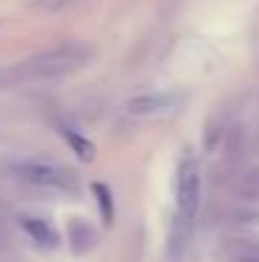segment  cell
Wrapping results in <instances>:
<instances>
[{"label": "cell", "mask_w": 259, "mask_h": 262, "mask_svg": "<svg viewBox=\"0 0 259 262\" xmlns=\"http://www.w3.org/2000/svg\"><path fill=\"white\" fill-rule=\"evenodd\" d=\"M89 56H92V51L86 45H81V42L53 45L42 53L28 56L26 61H17V64L0 70V90L31 84V81H53L61 76H70V73L81 70L89 61Z\"/></svg>", "instance_id": "cell-1"}, {"label": "cell", "mask_w": 259, "mask_h": 262, "mask_svg": "<svg viewBox=\"0 0 259 262\" xmlns=\"http://www.w3.org/2000/svg\"><path fill=\"white\" fill-rule=\"evenodd\" d=\"M14 176L20 182H26L31 187H42V190H76L78 187V179L70 167L59 165V162H51V159H28V162H20L14 165Z\"/></svg>", "instance_id": "cell-2"}, {"label": "cell", "mask_w": 259, "mask_h": 262, "mask_svg": "<svg viewBox=\"0 0 259 262\" xmlns=\"http://www.w3.org/2000/svg\"><path fill=\"white\" fill-rule=\"evenodd\" d=\"M198 209H201V167L195 159L187 157L176 170V212L195 221Z\"/></svg>", "instance_id": "cell-3"}, {"label": "cell", "mask_w": 259, "mask_h": 262, "mask_svg": "<svg viewBox=\"0 0 259 262\" xmlns=\"http://www.w3.org/2000/svg\"><path fill=\"white\" fill-rule=\"evenodd\" d=\"M178 103V95L173 92H143V95L131 98L126 106L134 117H153V115H164Z\"/></svg>", "instance_id": "cell-4"}, {"label": "cell", "mask_w": 259, "mask_h": 262, "mask_svg": "<svg viewBox=\"0 0 259 262\" xmlns=\"http://www.w3.org/2000/svg\"><path fill=\"white\" fill-rule=\"evenodd\" d=\"M20 226L26 229V234L36 243V246H42V248H56L59 246V232L53 229L51 221H45V217L22 215L20 217Z\"/></svg>", "instance_id": "cell-5"}, {"label": "cell", "mask_w": 259, "mask_h": 262, "mask_svg": "<svg viewBox=\"0 0 259 262\" xmlns=\"http://www.w3.org/2000/svg\"><path fill=\"white\" fill-rule=\"evenodd\" d=\"M67 240H70L73 254H89L92 248H95V243H98V234H95V229H92L86 221L73 217L70 226H67Z\"/></svg>", "instance_id": "cell-6"}, {"label": "cell", "mask_w": 259, "mask_h": 262, "mask_svg": "<svg viewBox=\"0 0 259 262\" xmlns=\"http://www.w3.org/2000/svg\"><path fill=\"white\" fill-rule=\"evenodd\" d=\"M59 134H61V140L70 145V151L76 154L78 159H84V162H92V159H95V145L86 140L81 131H76V128H70V126H61Z\"/></svg>", "instance_id": "cell-7"}, {"label": "cell", "mask_w": 259, "mask_h": 262, "mask_svg": "<svg viewBox=\"0 0 259 262\" xmlns=\"http://www.w3.org/2000/svg\"><path fill=\"white\" fill-rule=\"evenodd\" d=\"M190 232H193V221L176 212V221H173V229H170V254L173 257H176V254L181 257L184 254V248H187V243H190Z\"/></svg>", "instance_id": "cell-8"}, {"label": "cell", "mask_w": 259, "mask_h": 262, "mask_svg": "<svg viewBox=\"0 0 259 262\" xmlns=\"http://www.w3.org/2000/svg\"><path fill=\"white\" fill-rule=\"evenodd\" d=\"M92 192H95V198H98V209H101L103 226H112L114 223V195H112V190H109L106 184L95 182L92 184Z\"/></svg>", "instance_id": "cell-9"}, {"label": "cell", "mask_w": 259, "mask_h": 262, "mask_svg": "<svg viewBox=\"0 0 259 262\" xmlns=\"http://www.w3.org/2000/svg\"><path fill=\"white\" fill-rule=\"evenodd\" d=\"M226 262H259V251L256 248H237L226 257Z\"/></svg>", "instance_id": "cell-10"}]
</instances>
